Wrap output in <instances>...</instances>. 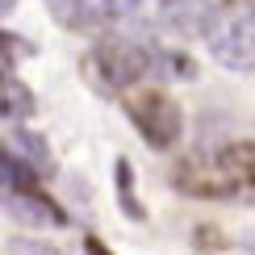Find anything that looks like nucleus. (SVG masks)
Returning <instances> with one entry per match:
<instances>
[{"mask_svg": "<svg viewBox=\"0 0 255 255\" xmlns=\"http://www.w3.org/2000/svg\"><path fill=\"white\" fill-rule=\"evenodd\" d=\"M155 67H159V55L151 46H142V42H130V38L97 42V46H88L84 59H80V76L97 92H105V97H118V92L134 88V84L146 80Z\"/></svg>", "mask_w": 255, "mask_h": 255, "instance_id": "nucleus-1", "label": "nucleus"}, {"mask_svg": "<svg viewBox=\"0 0 255 255\" xmlns=\"http://www.w3.org/2000/svg\"><path fill=\"white\" fill-rule=\"evenodd\" d=\"M126 113H130L134 130L142 134V142L155 146V151H172L180 142V134H184V113H180V105L167 97V92H159V88H142V92H134V97H126Z\"/></svg>", "mask_w": 255, "mask_h": 255, "instance_id": "nucleus-2", "label": "nucleus"}, {"mask_svg": "<svg viewBox=\"0 0 255 255\" xmlns=\"http://www.w3.org/2000/svg\"><path fill=\"white\" fill-rule=\"evenodd\" d=\"M209 42V55L230 71H255V13L235 8V13H222V21L214 25Z\"/></svg>", "mask_w": 255, "mask_h": 255, "instance_id": "nucleus-3", "label": "nucleus"}, {"mask_svg": "<svg viewBox=\"0 0 255 255\" xmlns=\"http://www.w3.org/2000/svg\"><path fill=\"white\" fill-rule=\"evenodd\" d=\"M222 13L214 0H163V25L180 38H209Z\"/></svg>", "mask_w": 255, "mask_h": 255, "instance_id": "nucleus-4", "label": "nucleus"}, {"mask_svg": "<svg viewBox=\"0 0 255 255\" xmlns=\"http://www.w3.org/2000/svg\"><path fill=\"white\" fill-rule=\"evenodd\" d=\"M172 184L180 188L184 197H197V201H226V197H235L239 193V184L230 180L222 167H201V163H180L176 167V176H172Z\"/></svg>", "mask_w": 255, "mask_h": 255, "instance_id": "nucleus-5", "label": "nucleus"}, {"mask_svg": "<svg viewBox=\"0 0 255 255\" xmlns=\"http://www.w3.org/2000/svg\"><path fill=\"white\" fill-rule=\"evenodd\" d=\"M4 205H8V214L17 222H29V226H63V222H67V214H63L46 193H38V188H29V193H8Z\"/></svg>", "mask_w": 255, "mask_h": 255, "instance_id": "nucleus-6", "label": "nucleus"}, {"mask_svg": "<svg viewBox=\"0 0 255 255\" xmlns=\"http://www.w3.org/2000/svg\"><path fill=\"white\" fill-rule=\"evenodd\" d=\"M92 8H97V25L134 34V42L146 34L142 29V0H92Z\"/></svg>", "mask_w": 255, "mask_h": 255, "instance_id": "nucleus-7", "label": "nucleus"}, {"mask_svg": "<svg viewBox=\"0 0 255 255\" xmlns=\"http://www.w3.org/2000/svg\"><path fill=\"white\" fill-rule=\"evenodd\" d=\"M218 167L235 180V184L255 188V142H251V138H243V142H226L218 151Z\"/></svg>", "mask_w": 255, "mask_h": 255, "instance_id": "nucleus-8", "label": "nucleus"}, {"mask_svg": "<svg viewBox=\"0 0 255 255\" xmlns=\"http://www.w3.org/2000/svg\"><path fill=\"white\" fill-rule=\"evenodd\" d=\"M13 151L25 159L34 172H50V151H46V142H42L38 134H29V130H13Z\"/></svg>", "mask_w": 255, "mask_h": 255, "instance_id": "nucleus-9", "label": "nucleus"}, {"mask_svg": "<svg viewBox=\"0 0 255 255\" xmlns=\"http://www.w3.org/2000/svg\"><path fill=\"white\" fill-rule=\"evenodd\" d=\"M113 176H118V201H122V209H126V218H134V222H142V205H138V197H134V167H130V159H118L113 163Z\"/></svg>", "mask_w": 255, "mask_h": 255, "instance_id": "nucleus-10", "label": "nucleus"}, {"mask_svg": "<svg viewBox=\"0 0 255 255\" xmlns=\"http://www.w3.org/2000/svg\"><path fill=\"white\" fill-rule=\"evenodd\" d=\"M21 255H63L59 247H50V243H17Z\"/></svg>", "mask_w": 255, "mask_h": 255, "instance_id": "nucleus-11", "label": "nucleus"}, {"mask_svg": "<svg viewBox=\"0 0 255 255\" xmlns=\"http://www.w3.org/2000/svg\"><path fill=\"white\" fill-rule=\"evenodd\" d=\"M88 251H92V255H109V251H105V247H101L97 239H88Z\"/></svg>", "mask_w": 255, "mask_h": 255, "instance_id": "nucleus-12", "label": "nucleus"}, {"mask_svg": "<svg viewBox=\"0 0 255 255\" xmlns=\"http://www.w3.org/2000/svg\"><path fill=\"white\" fill-rule=\"evenodd\" d=\"M13 4H17V0H0V17H4V13H13Z\"/></svg>", "mask_w": 255, "mask_h": 255, "instance_id": "nucleus-13", "label": "nucleus"}]
</instances>
